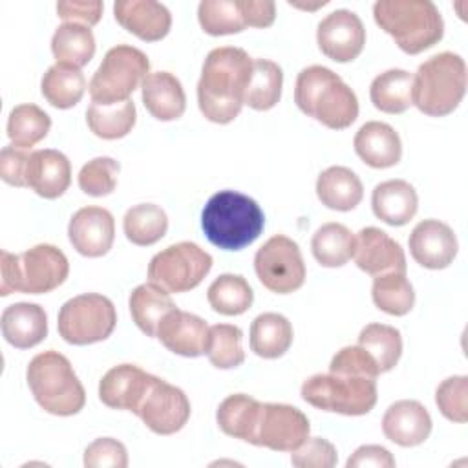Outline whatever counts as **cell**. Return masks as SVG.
Masks as SVG:
<instances>
[{
  "label": "cell",
  "mask_w": 468,
  "mask_h": 468,
  "mask_svg": "<svg viewBox=\"0 0 468 468\" xmlns=\"http://www.w3.org/2000/svg\"><path fill=\"white\" fill-rule=\"evenodd\" d=\"M210 307L225 316L243 314L254 302V292L249 282L239 274H221L207 289Z\"/></svg>",
  "instance_id": "f35d334b"
},
{
  "label": "cell",
  "mask_w": 468,
  "mask_h": 468,
  "mask_svg": "<svg viewBox=\"0 0 468 468\" xmlns=\"http://www.w3.org/2000/svg\"><path fill=\"white\" fill-rule=\"evenodd\" d=\"M51 128V117L37 104L26 102L11 110L7 119V137L18 148H31L42 141Z\"/></svg>",
  "instance_id": "60d3db41"
},
{
  "label": "cell",
  "mask_w": 468,
  "mask_h": 468,
  "mask_svg": "<svg viewBox=\"0 0 468 468\" xmlns=\"http://www.w3.org/2000/svg\"><path fill=\"white\" fill-rule=\"evenodd\" d=\"M238 7L247 26L269 27L276 18V4L271 0H238Z\"/></svg>",
  "instance_id": "db71d44e"
},
{
  "label": "cell",
  "mask_w": 468,
  "mask_h": 468,
  "mask_svg": "<svg viewBox=\"0 0 468 468\" xmlns=\"http://www.w3.org/2000/svg\"><path fill=\"white\" fill-rule=\"evenodd\" d=\"M40 90L51 106L66 110L82 99L86 91V79L79 68L57 62L44 73Z\"/></svg>",
  "instance_id": "836d02e7"
},
{
  "label": "cell",
  "mask_w": 468,
  "mask_h": 468,
  "mask_svg": "<svg viewBox=\"0 0 468 468\" xmlns=\"http://www.w3.org/2000/svg\"><path fill=\"white\" fill-rule=\"evenodd\" d=\"M135 415L154 433L172 435L188 422L190 400L183 389L155 377Z\"/></svg>",
  "instance_id": "5bb4252c"
},
{
  "label": "cell",
  "mask_w": 468,
  "mask_h": 468,
  "mask_svg": "<svg viewBox=\"0 0 468 468\" xmlns=\"http://www.w3.org/2000/svg\"><path fill=\"white\" fill-rule=\"evenodd\" d=\"M347 468H393L395 459L384 446L378 444H364L355 450V453L346 463Z\"/></svg>",
  "instance_id": "f5cc1de1"
},
{
  "label": "cell",
  "mask_w": 468,
  "mask_h": 468,
  "mask_svg": "<svg viewBox=\"0 0 468 468\" xmlns=\"http://www.w3.org/2000/svg\"><path fill=\"white\" fill-rule=\"evenodd\" d=\"M135 104L128 99L117 104L91 102L86 110V122L90 130L101 139H121L128 135L135 124Z\"/></svg>",
  "instance_id": "e575fe53"
},
{
  "label": "cell",
  "mask_w": 468,
  "mask_h": 468,
  "mask_svg": "<svg viewBox=\"0 0 468 468\" xmlns=\"http://www.w3.org/2000/svg\"><path fill=\"white\" fill-rule=\"evenodd\" d=\"M250 349L261 358H278L292 344V325L280 313H261L250 324Z\"/></svg>",
  "instance_id": "1f68e13d"
},
{
  "label": "cell",
  "mask_w": 468,
  "mask_h": 468,
  "mask_svg": "<svg viewBox=\"0 0 468 468\" xmlns=\"http://www.w3.org/2000/svg\"><path fill=\"white\" fill-rule=\"evenodd\" d=\"M329 373L335 375H360L377 378L380 375V369L375 362V358L362 347V346H346L342 347L329 364Z\"/></svg>",
  "instance_id": "7dc6e473"
},
{
  "label": "cell",
  "mask_w": 468,
  "mask_h": 468,
  "mask_svg": "<svg viewBox=\"0 0 468 468\" xmlns=\"http://www.w3.org/2000/svg\"><path fill=\"white\" fill-rule=\"evenodd\" d=\"M353 260L356 267L371 276L384 272H406L402 247L384 230L364 227L355 234Z\"/></svg>",
  "instance_id": "e0dca14e"
},
{
  "label": "cell",
  "mask_w": 468,
  "mask_h": 468,
  "mask_svg": "<svg viewBox=\"0 0 468 468\" xmlns=\"http://www.w3.org/2000/svg\"><path fill=\"white\" fill-rule=\"evenodd\" d=\"M102 2H58L57 13L64 22H77L84 26H95L102 16Z\"/></svg>",
  "instance_id": "816d5d0a"
},
{
  "label": "cell",
  "mask_w": 468,
  "mask_h": 468,
  "mask_svg": "<svg viewBox=\"0 0 468 468\" xmlns=\"http://www.w3.org/2000/svg\"><path fill=\"white\" fill-rule=\"evenodd\" d=\"M373 16L380 29L410 55L435 46L444 33L441 11L431 0H378L373 5Z\"/></svg>",
  "instance_id": "5b68a950"
},
{
  "label": "cell",
  "mask_w": 468,
  "mask_h": 468,
  "mask_svg": "<svg viewBox=\"0 0 468 468\" xmlns=\"http://www.w3.org/2000/svg\"><path fill=\"white\" fill-rule=\"evenodd\" d=\"M336 461V448L322 437H307L291 452V463L296 468H333Z\"/></svg>",
  "instance_id": "c3c4849f"
},
{
  "label": "cell",
  "mask_w": 468,
  "mask_h": 468,
  "mask_svg": "<svg viewBox=\"0 0 468 468\" xmlns=\"http://www.w3.org/2000/svg\"><path fill=\"white\" fill-rule=\"evenodd\" d=\"M68 236L79 254L101 258L112 249L115 239L113 216L102 207H82L71 216Z\"/></svg>",
  "instance_id": "ac0fdd59"
},
{
  "label": "cell",
  "mask_w": 468,
  "mask_h": 468,
  "mask_svg": "<svg viewBox=\"0 0 468 468\" xmlns=\"http://www.w3.org/2000/svg\"><path fill=\"white\" fill-rule=\"evenodd\" d=\"M117 324L115 305L110 298L86 292L69 298L58 311V333L73 346H88L106 340Z\"/></svg>",
  "instance_id": "8fae6325"
},
{
  "label": "cell",
  "mask_w": 468,
  "mask_h": 468,
  "mask_svg": "<svg viewBox=\"0 0 468 468\" xmlns=\"http://www.w3.org/2000/svg\"><path fill=\"white\" fill-rule=\"evenodd\" d=\"M358 346L375 358L380 373L391 371L402 355L400 331L388 324H367L358 335Z\"/></svg>",
  "instance_id": "b9f144b4"
},
{
  "label": "cell",
  "mask_w": 468,
  "mask_h": 468,
  "mask_svg": "<svg viewBox=\"0 0 468 468\" xmlns=\"http://www.w3.org/2000/svg\"><path fill=\"white\" fill-rule=\"evenodd\" d=\"M371 298L380 311L391 316H404L413 309L415 291L406 272H384L375 276Z\"/></svg>",
  "instance_id": "ab89813d"
},
{
  "label": "cell",
  "mask_w": 468,
  "mask_h": 468,
  "mask_svg": "<svg viewBox=\"0 0 468 468\" xmlns=\"http://www.w3.org/2000/svg\"><path fill=\"white\" fill-rule=\"evenodd\" d=\"M283 86V73L282 68L267 58H254L252 60V73L250 80L245 90V104L252 110L265 112L278 104L282 97Z\"/></svg>",
  "instance_id": "8d00e7d4"
},
{
  "label": "cell",
  "mask_w": 468,
  "mask_h": 468,
  "mask_svg": "<svg viewBox=\"0 0 468 468\" xmlns=\"http://www.w3.org/2000/svg\"><path fill=\"white\" fill-rule=\"evenodd\" d=\"M252 73V58L241 48H214L201 68L197 104L201 113L218 124L234 121L243 104Z\"/></svg>",
  "instance_id": "6da1fadb"
},
{
  "label": "cell",
  "mask_w": 468,
  "mask_h": 468,
  "mask_svg": "<svg viewBox=\"0 0 468 468\" xmlns=\"http://www.w3.org/2000/svg\"><path fill=\"white\" fill-rule=\"evenodd\" d=\"M208 329L201 316L176 307L159 324L155 338H159L168 351L194 358L207 353Z\"/></svg>",
  "instance_id": "ffe728a7"
},
{
  "label": "cell",
  "mask_w": 468,
  "mask_h": 468,
  "mask_svg": "<svg viewBox=\"0 0 468 468\" xmlns=\"http://www.w3.org/2000/svg\"><path fill=\"white\" fill-rule=\"evenodd\" d=\"M197 20L203 31L212 37L239 33L247 27L238 0H201L197 5Z\"/></svg>",
  "instance_id": "ee69618b"
},
{
  "label": "cell",
  "mask_w": 468,
  "mask_h": 468,
  "mask_svg": "<svg viewBox=\"0 0 468 468\" xmlns=\"http://www.w3.org/2000/svg\"><path fill=\"white\" fill-rule=\"evenodd\" d=\"M356 155L371 168L395 166L402 157V143L393 126L369 121L358 128L353 139Z\"/></svg>",
  "instance_id": "cb8c5ba5"
},
{
  "label": "cell",
  "mask_w": 468,
  "mask_h": 468,
  "mask_svg": "<svg viewBox=\"0 0 468 468\" xmlns=\"http://www.w3.org/2000/svg\"><path fill=\"white\" fill-rule=\"evenodd\" d=\"M382 431L399 446H419L431 433V417L419 400H397L382 417Z\"/></svg>",
  "instance_id": "7402d4cb"
},
{
  "label": "cell",
  "mask_w": 468,
  "mask_h": 468,
  "mask_svg": "<svg viewBox=\"0 0 468 468\" xmlns=\"http://www.w3.org/2000/svg\"><path fill=\"white\" fill-rule=\"evenodd\" d=\"M154 378L135 364L113 366L99 382V399L108 408L137 413Z\"/></svg>",
  "instance_id": "d6986e66"
},
{
  "label": "cell",
  "mask_w": 468,
  "mask_h": 468,
  "mask_svg": "<svg viewBox=\"0 0 468 468\" xmlns=\"http://www.w3.org/2000/svg\"><path fill=\"white\" fill-rule=\"evenodd\" d=\"M294 101L305 115L333 130H344L358 117L355 91L325 66L314 64L298 73Z\"/></svg>",
  "instance_id": "7a4b0ae2"
},
{
  "label": "cell",
  "mask_w": 468,
  "mask_h": 468,
  "mask_svg": "<svg viewBox=\"0 0 468 468\" xmlns=\"http://www.w3.org/2000/svg\"><path fill=\"white\" fill-rule=\"evenodd\" d=\"M320 51L335 62L356 58L366 44V29L360 16L349 9H335L316 27Z\"/></svg>",
  "instance_id": "9a60e30c"
},
{
  "label": "cell",
  "mask_w": 468,
  "mask_h": 468,
  "mask_svg": "<svg viewBox=\"0 0 468 468\" xmlns=\"http://www.w3.org/2000/svg\"><path fill=\"white\" fill-rule=\"evenodd\" d=\"M27 386L42 410L51 415H77L86 404V391L71 362L58 351H44L31 358Z\"/></svg>",
  "instance_id": "8992f818"
},
{
  "label": "cell",
  "mask_w": 468,
  "mask_h": 468,
  "mask_svg": "<svg viewBox=\"0 0 468 468\" xmlns=\"http://www.w3.org/2000/svg\"><path fill=\"white\" fill-rule=\"evenodd\" d=\"M51 51L58 64H68L80 69L95 55L93 31L84 24L64 22L51 37Z\"/></svg>",
  "instance_id": "d6a6232c"
},
{
  "label": "cell",
  "mask_w": 468,
  "mask_h": 468,
  "mask_svg": "<svg viewBox=\"0 0 468 468\" xmlns=\"http://www.w3.org/2000/svg\"><path fill=\"white\" fill-rule=\"evenodd\" d=\"M122 229L128 241L139 247H148L166 234L168 218L161 207L154 203H139L126 210Z\"/></svg>",
  "instance_id": "74e56055"
},
{
  "label": "cell",
  "mask_w": 468,
  "mask_h": 468,
  "mask_svg": "<svg viewBox=\"0 0 468 468\" xmlns=\"http://www.w3.org/2000/svg\"><path fill=\"white\" fill-rule=\"evenodd\" d=\"M148 69L150 60L139 48L128 44L110 48L88 84L91 102L117 104L128 101L148 75Z\"/></svg>",
  "instance_id": "9c48e42d"
},
{
  "label": "cell",
  "mask_w": 468,
  "mask_h": 468,
  "mask_svg": "<svg viewBox=\"0 0 468 468\" xmlns=\"http://www.w3.org/2000/svg\"><path fill=\"white\" fill-rule=\"evenodd\" d=\"M411 258L426 269H446L457 256V236L450 225L439 219L419 221L408 239Z\"/></svg>",
  "instance_id": "2e32d148"
},
{
  "label": "cell",
  "mask_w": 468,
  "mask_h": 468,
  "mask_svg": "<svg viewBox=\"0 0 468 468\" xmlns=\"http://www.w3.org/2000/svg\"><path fill=\"white\" fill-rule=\"evenodd\" d=\"M316 196L331 210H353L364 197L358 176L347 166H329L316 179Z\"/></svg>",
  "instance_id": "83f0119b"
},
{
  "label": "cell",
  "mask_w": 468,
  "mask_h": 468,
  "mask_svg": "<svg viewBox=\"0 0 468 468\" xmlns=\"http://www.w3.org/2000/svg\"><path fill=\"white\" fill-rule=\"evenodd\" d=\"M291 5H296V7H302V9H316V7H320V5H325L327 2L324 0V2H316V4H313V5H309V4H296V2H289Z\"/></svg>",
  "instance_id": "11a10c76"
},
{
  "label": "cell",
  "mask_w": 468,
  "mask_h": 468,
  "mask_svg": "<svg viewBox=\"0 0 468 468\" xmlns=\"http://www.w3.org/2000/svg\"><path fill=\"white\" fill-rule=\"evenodd\" d=\"M260 410L261 402H258L256 399L245 393H234L221 400L216 411V420L225 435L252 442Z\"/></svg>",
  "instance_id": "4dcf8cb0"
},
{
  "label": "cell",
  "mask_w": 468,
  "mask_h": 468,
  "mask_svg": "<svg viewBox=\"0 0 468 468\" xmlns=\"http://www.w3.org/2000/svg\"><path fill=\"white\" fill-rule=\"evenodd\" d=\"M373 106L384 113H404L413 104V73L406 69H386L369 86Z\"/></svg>",
  "instance_id": "f1b7e54d"
},
{
  "label": "cell",
  "mask_w": 468,
  "mask_h": 468,
  "mask_svg": "<svg viewBox=\"0 0 468 468\" xmlns=\"http://www.w3.org/2000/svg\"><path fill=\"white\" fill-rule=\"evenodd\" d=\"M26 183L44 199L60 197L71 183L69 159L53 148L31 152L26 170Z\"/></svg>",
  "instance_id": "603a6c76"
},
{
  "label": "cell",
  "mask_w": 468,
  "mask_h": 468,
  "mask_svg": "<svg viewBox=\"0 0 468 468\" xmlns=\"http://www.w3.org/2000/svg\"><path fill=\"white\" fill-rule=\"evenodd\" d=\"M466 62L461 55L442 51L424 60L413 75V104L426 115L452 113L466 93Z\"/></svg>",
  "instance_id": "52a82bcc"
},
{
  "label": "cell",
  "mask_w": 468,
  "mask_h": 468,
  "mask_svg": "<svg viewBox=\"0 0 468 468\" xmlns=\"http://www.w3.org/2000/svg\"><path fill=\"white\" fill-rule=\"evenodd\" d=\"M115 20L141 40H161L168 35L172 15L155 0H119L113 4Z\"/></svg>",
  "instance_id": "44dd1931"
},
{
  "label": "cell",
  "mask_w": 468,
  "mask_h": 468,
  "mask_svg": "<svg viewBox=\"0 0 468 468\" xmlns=\"http://www.w3.org/2000/svg\"><path fill=\"white\" fill-rule=\"evenodd\" d=\"M243 333L238 325L216 324L208 329L207 356L218 369H232L243 364L245 351L241 347Z\"/></svg>",
  "instance_id": "7bdbcfd3"
},
{
  "label": "cell",
  "mask_w": 468,
  "mask_h": 468,
  "mask_svg": "<svg viewBox=\"0 0 468 468\" xmlns=\"http://www.w3.org/2000/svg\"><path fill=\"white\" fill-rule=\"evenodd\" d=\"M144 108L157 121H176L185 113L186 95L176 75L170 71H154L141 82Z\"/></svg>",
  "instance_id": "484cf974"
},
{
  "label": "cell",
  "mask_w": 468,
  "mask_h": 468,
  "mask_svg": "<svg viewBox=\"0 0 468 468\" xmlns=\"http://www.w3.org/2000/svg\"><path fill=\"white\" fill-rule=\"evenodd\" d=\"M309 419L298 408L265 402L261 404L250 444L274 452H292L309 437Z\"/></svg>",
  "instance_id": "4fadbf2b"
},
{
  "label": "cell",
  "mask_w": 468,
  "mask_h": 468,
  "mask_svg": "<svg viewBox=\"0 0 468 468\" xmlns=\"http://www.w3.org/2000/svg\"><path fill=\"white\" fill-rule=\"evenodd\" d=\"M355 234L342 223L329 221L322 225L311 239V250L324 267H342L353 258Z\"/></svg>",
  "instance_id": "d590c367"
},
{
  "label": "cell",
  "mask_w": 468,
  "mask_h": 468,
  "mask_svg": "<svg viewBox=\"0 0 468 468\" xmlns=\"http://www.w3.org/2000/svg\"><path fill=\"white\" fill-rule=\"evenodd\" d=\"M86 468H126V446L112 437H99L84 450Z\"/></svg>",
  "instance_id": "681fc988"
},
{
  "label": "cell",
  "mask_w": 468,
  "mask_h": 468,
  "mask_svg": "<svg viewBox=\"0 0 468 468\" xmlns=\"http://www.w3.org/2000/svg\"><path fill=\"white\" fill-rule=\"evenodd\" d=\"M435 404L439 411L453 422L468 420V377L455 375L442 380L435 389Z\"/></svg>",
  "instance_id": "bcb514c9"
},
{
  "label": "cell",
  "mask_w": 468,
  "mask_h": 468,
  "mask_svg": "<svg viewBox=\"0 0 468 468\" xmlns=\"http://www.w3.org/2000/svg\"><path fill=\"white\" fill-rule=\"evenodd\" d=\"M2 335L7 344L29 349L48 336V316L38 303L16 302L7 305L0 316Z\"/></svg>",
  "instance_id": "d4e9b609"
},
{
  "label": "cell",
  "mask_w": 468,
  "mask_h": 468,
  "mask_svg": "<svg viewBox=\"0 0 468 468\" xmlns=\"http://www.w3.org/2000/svg\"><path fill=\"white\" fill-rule=\"evenodd\" d=\"M258 280L272 292L289 294L305 282V263L296 241L283 234L269 238L254 256Z\"/></svg>",
  "instance_id": "7c38bea8"
},
{
  "label": "cell",
  "mask_w": 468,
  "mask_h": 468,
  "mask_svg": "<svg viewBox=\"0 0 468 468\" xmlns=\"http://www.w3.org/2000/svg\"><path fill=\"white\" fill-rule=\"evenodd\" d=\"M302 399L322 410L340 415H366L377 404V382L360 375L318 373L303 380Z\"/></svg>",
  "instance_id": "ba28073f"
},
{
  "label": "cell",
  "mask_w": 468,
  "mask_h": 468,
  "mask_svg": "<svg viewBox=\"0 0 468 468\" xmlns=\"http://www.w3.org/2000/svg\"><path fill=\"white\" fill-rule=\"evenodd\" d=\"M69 263L66 254L49 243H38L20 254L0 250V294H44L66 282Z\"/></svg>",
  "instance_id": "277c9868"
},
{
  "label": "cell",
  "mask_w": 468,
  "mask_h": 468,
  "mask_svg": "<svg viewBox=\"0 0 468 468\" xmlns=\"http://www.w3.org/2000/svg\"><path fill=\"white\" fill-rule=\"evenodd\" d=\"M371 208L380 221L391 227H402L417 214L419 196L408 181L389 179L373 188Z\"/></svg>",
  "instance_id": "4316f807"
},
{
  "label": "cell",
  "mask_w": 468,
  "mask_h": 468,
  "mask_svg": "<svg viewBox=\"0 0 468 468\" xmlns=\"http://www.w3.org/2000/svg\"><path fill=\"white\" fill-rule=\"evenodd\" d=\"M119 170L121 166L115 159L106 155L95 157L80 168L77 181L84 194L93 197H102L115 190Z\"/></svg>",
  "instance_id": "f6af8a7d"
},
{
  "label": "cell",
  "mask_w": 468,
  "mask_h": 468,
  "mask_svg": "<svg viewBox=\"0 0 468 468\" xmlns=\"http://www.w3.org/2000/svg\"><path fill=\"white\" fill-rule=\"evenodd\" d=\"M212 256L192 241H179L157 252L148 263V282L166 291L186 292L197 287L212 269Z\"/></svg>",
  "instance_id": "30bf717a"
},
{
  "label": "cell",
  "mask_w": 468,
  "mask_h": 468,
  "mask_svg": "<svg viewBox=\"0 0 468 468\" xmlns=\"http://www.w3.org/2000/svg\"><path fill=\"white\" fill-rule=\"evenodd\" d=\"M128 305L135 325L146 336H157L159 324L170 311L176 309V303L170 298V294L150 282L137 285L132 291Z\"/></svg>",
  "instance_id": "f546056e"
},
{
  "label": "cell",
  "mask_w": 468,
  "mask_h": 468,
  "mask_svg": "<svg viewBox=\"0 0 468 468\" xmlns=\"http://www.w3.org/2000/svg\"><path fill=\"white\" fill-rule=\"evenodd\" d=\"M265 225L260 205L236 190H221L208 197L201 212L207 239L223 250H241L258 239Z\"/></svg>",
  "instance_id": "3957f363"
},
{
  "label": "cell",
  "mask_w": 468,
  "mask_h": 468,
  "mask_svg": "<svg viewBox=\"0 0 468 468\" xmlns=\"http://www.w3.org/2000/svg\"><path fill=\"white\" fill-rule=\"evenodd\" d=\"M29 152L15 144L4 146L0 152V177L13 186H27L26 170L29 163Z\"/></svg>",
  "instance_id": "f907efd6"
}]
</instances>
